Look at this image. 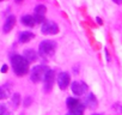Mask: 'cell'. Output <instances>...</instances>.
<instances>
[{"label": "cell", "mask_w": 122, "mask_h": 115, "mask_svg": "<svg viewBox=\"0 0 122 115\" xmlns=\"http://www.w3.org/2000/svg\"><path fill=\"white\" fill-rule=\"evenodd\" d=\"M12 67H13V72L17 76H25L29 72V61L22 55H13L12 59Z\"/></svg>", "instance_id": "obj_1"}, {"label": "cell", "mask_w": 122, "mask_h": 115, "mask_svg": "<svg viewBox=\"0 0 122 115\" xmlns=\"http://www.w3.org/2000/svg\"><path fill=\"white\" fill-rule=\"evenodd\" d=\"M56 50V43L54 41H50V40H46V41H42L40 43V47H38V53L43 58H49L51 56Z\"/></svg>", "instance_id": "obj_2"}, {"label": "cell", "mask_w": 122, "mask_h": 115, "mask_svg": "<svg viewBox=\"0 0 122 115\" xmlns=\"http://www.w3.org/2000/svg\"><path fill=\"white\" fill-rule=\"evenodd\" d=\"M67 107H68L70 111L73 113L74 115H83L84 109H85V105L79 99H77L74 97L67 98Z\"/></svg>", "instance_id": "obj_3"}, {"label": "cell", "mask_w": 122, "mask_h": 115, "mask_svg": "<svg viewBox=\"0 0 122 115\" xmlns=\"http://www.w3.org/2000/svg\"><path fill=\"white\" fill-rule=\"evenodd\" d=\"M47 67L46 66H43V65H38V66H36V67H34V70H32V72H31V82H34V83H40L41 80H43V77H44V74H46V72H47Z\"/></svg>", "instance_id": "obj_4"}, {"label": "cell", "mask_w": 122, "mask_h": 115, "mask_svg": "<svg viewBox=\"0 0 122 115\" xmlns=\"http://www.w3.org/2000/svg\"><path fill=\"white\" fill-rule=\"evenodd\" d=\"M43 82H44V91L49 92L53 89V85L55 82V72L53 70H47V72L43 77Z\"/></svg>", "instance_id": "obj_5"}, {"label": "cell", "mask_w": 122, "mask_h": 115, "mask_svg": "<svg viewBox=\"0 0 122 115\" xmlns=\"http://www.w3.org/2000/svg\"><path fill=\"white\" fill-rule=\"evenodd\" d=\"M42 32L44 35H55L59 32V26L55 22L46 21L42 25Z\"/></svg>", "instance_id": "obj_6"}, {"label": "cell", "mask_w": 122, "mask_h": 115, "mask_svg": "<svg viewBox=\"0 0 122 115\" xmlns=\"http://www.w3.org/2000/svg\"><path fill=\"white\" fill-rule=\"evenodd\" d=\"M70 82H71V78H70V74L67 72H61L57 77V85L61 90H66L67 86L70 85Z\"/></svg>", "instance_id": "obj_7"}, {"label": "cell", "mask_w": 122, "mask_h": 115, "mask_svg": "<svg viewBox=\"0 0 122 115\" xmlns=\"http://www.w3.org/2000/svg\"><path fill=\"white\" fill-rule=\"evenodd\" d=\"M46 11H47V9L44 5H37L35 7V16H34L35 23H43L44 22Z\"/></svg>", "instance_id": "obj_8"}, {"label": "cell", "mask_w": 122, "mask_h": 115, "mask_svg": "<svg viewBox=\"0 0 122 115\" xmlns=\"http://www.w3.org/2000/svg\"><path fill=\"white\" fill-rule=\"evenodd\" d=\"M71 89H72V92H73L76 96H81V95L87 90V86H86V84L83 83V82H73Z\"/></svg>", "instance_id": "obj_9"}, {"label": "cell", "mask_w": 122, "mask_h": 115, "mask_svg": "<svg viewBox=\"0 0 122 115\" xmlns=\"http://www.w3.org/2000/svg\"><path fill=\"white\" fill-rule=\"evenodd\" d=\"M15 24H16V17L15 16L7 17V19H6V22L4 24V32H10L13 29Z\"/></svg>", "instance_id": "obj_10"}, {"label": "cell", "mask_w": 122, "mask_h": 115, "mask_svg": "<svg viewBox=\"0 0 122 115\" xmlns=\"http://www.w3.org/2000/svg\"><path fill=\"white\" fill-rule=\"evenodd\" d=\"M23 56L25 58L29 63H34V61H36V59H37V54H36V52L32 50V49H25L24 53H23Z\"/></svg>", "instance_id": "obj_11"}, {"label": "cell", "mask_w": 122, "mask_h": 115, "mask_svg": "<svg viewBox=\"0 0 122 115\" xmlns=\"http://www.w3.org/2000/svg\"><path fill=\"white\" fill-rule=\"evenodd\" d=\"M34 37H35V35H34L32 32H30V31H24V32H22L20 36H19V42H20V43H26V42L31 41Z\"/></svg>", "instance_id": "obj_12"}, {"label": "cell", "mask_w": 122, "mask_h": 115, "mask_svg": "<svg viewBox=\"0 0 122 115\" xmlns=\"http://www.w3.org/2000/svg\"><path fill=\"white\" fill-rule=\"evenodd\" d=\"M98 102H97V98L95 97L93 94H90L87 97H86V105L90 108V109H95L97 107Z\"/></svg>", "instance_id": "obj_13"}, {"label": "cell", "mask_w": 122, "mask_h": 115, "mask_svg": "<svg viewBox=\"0 0 122 115\" xmlns=\"http://www.w3.org/2000/svg\"><path fill=\"white\" fill-rule=\"evenodd\" d=\"M22 23H23L25 26L31 28V26H34V25H35V19H34V17H32V16L26 15V16H23V17H22Z\"/></svg>", "instance_id": "obj_14"}, {"label": "cell", "mask_w": 122, "mask_h": 115, "mask_svg": "<svg viewBox=\"0 0 122 115\" xmlns=\"http://www.w3.org/2000/svg\"><path fill=\"white\" fill-rule=\"evenodd\" d=\"M11 91H10V88H7L6 85H3L0 86V99H5L10 96Z\"/></svg>", "instance_id": "obj_15"}, {"label": "cell", "mask_w": 122, "mask_h": 115, "mask_svg": "<svg viewBox=\"0 0 122 115\" xmlns=\"http://www.w3.org/2000/svg\"><path fill=\"white\" fill-rule=\"evenodd\" d=\"M12 101H13V104H15L16 107H18V105H19V102H20V96H19V94H15Z\"/></svg>", "instance_id": "obj_16"}, {"label": "cell", "mask_w": 122, "mask_h": 115, "mask_svg": "<svg viewBox=\"0 0 122 115\" xmlns=\"http://www.w3.org/2000/svg\"><path fill=\"white\" fill-rule=\"evenodd\" d=\"M7 114V108L5 104H0V115H6Z\"/></svg>", "instance_id": "obj_17"}, {"label": "cell", "mask_w": 122, "mask_h": 115, "mask_svg": "<svg viewBox=\"0 0 122 115\" xmlns=\"http://www.w3.org/2000/svg\"><path fill=\"white\" fill-rule=\"evenodd\" d=\"M30 102H31V98H28V99H25V102H24V104H25V107H29V104H30Z\"/></svg>", "instance_id": "obj_18"}, {"label": "cell", "mask_w": 122, "mask_h": 115, "mask_svg": "<svg viewBox=\"0 0 122 115\" xmlns=\"http://www.w3.org/2000/svg\"><path fill=\"white\" fill-rule=\"evenodd\" d=\"M7 68H9V67H7V65H4V66H3V68H1V72H3V73H5V72L7 71Z\"/></svg>", "instance_id": "obj_19"}, {"label": "cell", "mask_w": 122, "mask_h": 115, "mask_svg": "<svg viewBox=\"0 0 122 115\" xmlns=\"http://www.w3.org/2000/svg\"><path fill=\"white\" fill-rule=\"evenodd\" d=\"M112 1H114V3H116L117 5H120V4L122 3V0H112Z\"/></svg>", "instance_id": "obj_20"}, {"label": "cell", "mask_w": 122, "mask_h": 115, "mask_svg": "<svg viewBox=\"0 0 122 115\" xmlns=\"http://www.w3.org/2000/svg\"><path fill=\"white\" fill-rule=\"evenodd\" d=\"M97 22H98L99 24H102V21H101V18H97Z\"/></svg>", "instance_id": "obj_21"}, {"label": "cell", "mask_w": 122, "mask_h": 115, "mask_svg": "<svg viewBox=\"0 0 122 115\" xmlns=\"http://www.w3.org/2000/svg\"><path fill=\"white\" fill-rule=\"evenodd\" d=\"M66 115H74V114H73V113H71V111H70V113H68V114H66Z\"/></svg>", "instance_id": "obj_22"}, {"label": "cell", "mask_w": 122, "mask_h": 115, "mask_svg": "<svg viewBox=\"0 0 122 115\" xmlns=\"http://www.w3.org/2000/svg\"><path fill=\"white\" fill-rule=\"evenodd\" d=\"M16 1H17V3H22V0H16Z\"/></svg>", "instance_id": "obj_23"}, {"label": "cell", "mask_w": 122, "mask_h": 115, "mask_svg": "<svg viewBox=\"0 0 122 115\" xmlns=\"http://www.w3.org/2000/svg\"><path fill=\"white\" fill-rule=\"evenodd\" d=\"M93 115H101V114H93Z\"/></svg>", "instance_id": "obj_24"}, {"label": "cell", "mask_w": 122, "mask_h": 115, "mask_svg": "<svg viewBox=\"0 0 122 115\" xmlns=\"http://www.w3.org/2000/svg\"><path fill=\"white\" fill-rule=\"evenodd\" d=\"M0 1H1V0H0Z\"/></svg>", "instance_id": "obj_25"}]
</instances>
